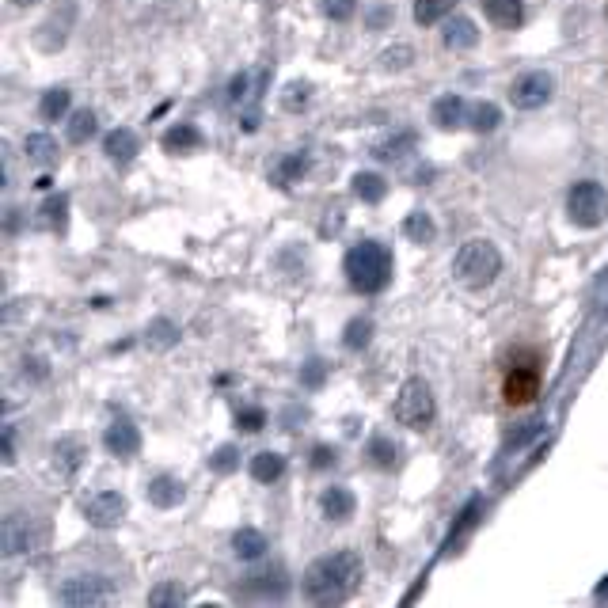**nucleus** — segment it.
<instances>
[{"instance_id": "obj_40", "label": "nucleus", "mask_w": 608, "mask_h": 608, "mask_svg": "<svg viewBox=\"0 0 608 608\" xmlns=\"http://www.w3.org/2000/svg\"><path fill=\"white\" fill-rule=\"evenodd\" d=\"M308 384H312V388H316V384H323V365L320 361H308Z\"/></svg>"}, {"instance_id": "obj_18", "label": "nucleus", "mask_w": 608, "mask_h": 608, "mask_svg": "<svg viewBox=\"0 0 608 608\" xmlns=\"http://www.w3.org/2000/svg\"><path fill=\"white\" fill-rule=\"evenodd\" d=\"M251 475L259 483H278L285 475V456L282 453H255L251 456Z\"/></svg>"}, {"instance_id": "obj_36", "label": "nucleus", "mask_w": 608, "mask_h": 608, "mask_svg": "<svg viewBox=\"0 0 608 608\" xmlns=\"http://www.w3.org/2000/svg\"><path fill=\"white\" fill-rule=\"evenodd\" d=\"M209 468H217V472H232V468H236V449H232V445L217 449V453L209 456Z\"/></svg>"}, {"instance_id": "obj_33", "label": "nucleus", "mask_w": 608, "mask_h": 608, "mask_svg": "<svg viewBox=\"0 0 608 608\" xmlns=\"http://www.w3.org/2000/svg\"><path fill=\"white\" fill-rule=\"evenodd\" d=\"M65 198H50L46 206H42V217H46V225L50 228H65Z\"/></svg>"}, {"instance_id": "obj_24", "label": "nucleus", "mask_w": 608, "mask_h": 608, "mask_svg": "<svg viewBox=\"0 0 608 608\" xmlns=\"http://www.w3.org/2000/svg\"><path fill=\"white\" fill-rule=\"evenodd\" d=\"M498 122H502V111H498L494 103H472V107H468V126H472V130L491 133Z\"/></svg>"}, {"instance_id": "obj_8", "label": "nucleus", "mask_w": 608, "mask_h": 608, "mask_svg": "<svg viewBox=\"0 0 608 608\" xmlns=\"http://www.w3.org/2000/svg\"><path fill=\"white\" fill-rule=\"evenodd\" d=\"M551 92H555V80L548 73H525L510 84V103L517 111H536L548 103Z\"/></svg>"}, {"instance_id": "obj_25", "label": "nucleus", "mask_w": 608, "mask_h": 608, "mask_svg": "<svg viewBox=\"0 0 608 608\" xmlns=\"http://www.w3.org/2000/svg\"><path fill=\"white\" fill-rule=\"evenodd\" d=\"M456 8V0H415V23L430 27L437 19H445Z\"/></svg>"}, {"instance_id": "obj_10", "label": "nucleus", "mask_w": 608, "mask_h": 608, "mask_svg": "<svg viewBox=\"0 0 608 608\" xmlns=\"http://www.w3.org/2000/svg\"><path fill=\"white\" fill-rule=\"evenodd\" d=\"M61 601L65 605H99V601H107V586H103V578L80 574V578H73L69 586L61 589Z\"/></svg>"}, {"instance_id": "obj_17", "label": "nucleus", "mask_w": 608, "mask_h": 608, "mask_svg": "<svg viewBox=\"0 0 608 608\" xmlns=\"http://www.w3.org/2000/svg\"><path fill=\"white\" fill-rule=\"evenodd\" d=\"M137 149H141V141H137V133L130 130H114L107 133V141H103V152L111 156L114 164H130L133 156H137Z\"/></svg>"}, {"instance_id": "obj_1", "label": "nucleus", "mask_w": 608, "mask_h": 608, "mask_svg": "<svg viewBox=\"0 0 608 608\" xmlns=\"http://www.w3.org/2000/svg\"><path fill=\"white\" fill-rule=\"evenodd\" d=\"M361 578H365V567H361L358 551H331L304 570V597L312 605H339L358 593Z\"/></svg>"}, {"instance_id": "obj_37", "label": "nucleus", "mask_w": 608, "mask_h": 608, "mask_svg": "<svg viewBox=\"0 0 608 608\" xmlns=\"http://www.w3.org/2000/svg\"><path fill=\"white\" fill-rule=\"evenodd\" d=\"M411 145H415V137H411V133H403L399 141H388V145H380L377 156H380V160H396L399 149H411Z\"/></svg>"}, {"instance_id": "obj_16", "label": "nucleus", "mask_w": 608, "mask_h": 608, "mask_svg": "<svg viewBox=\"0 0 608 608\" xmlns=\"http://www.w3.org/2000/svg\"><path fill=\"white\" fill-rule=\"evenodd\" d=\"M263 84H266V69H247V73L232 76L228 99H232V103H255V95H259Z\"/></svg>"}, {"instance_id": "obj_32", "label": "nucleus", "mask_w": 608, "mask_h": 608, "mask_svg": "<svg viewBox=\"0 0 608 608\" xmlns=\"http://www.w3.org/2000/svg\"><path fill=\"white\" fill-rule=\"evenodd\" d=\"M54 456H57V472L73 475L76 464H80V445H73V441H61V445L54 449Z\"/></svg>"}, {"instance_id": "obj_13", "label": "nucleus", "mask_w": 608, "mask_h": 608, "mask_svg": "<svg viewBox=\"0 0 608 608\" xmlns=\"http://www.w3.org/2000/svg\"><path fill=\"white\" fill-rule=\"evenodd\" d=\"M183 498H187V487H183L175 475H156L149 483V502L160 506V510H175Z\"/></svg>"}, {"instance_id": "obj_22", "label": "nucleus", "mask_w": 608, "mask_h": 608, "mask_svg": "<svg viewBox=\"0 0 608 608\" xmlns=\"http://www.w3.org/2000/svg\"><path fill=\"white\" fill-rule=\"evenodd\" d=\"M232 551H236L240 559H259L266 551V536L259 529H240L232 536Z\"/></svg>"}, {"instance_id": "obj_42", "label": "nucleus", "mask_w": 608, "mask_h": 608, "mask_svg": "<svg viewBox=\"0 0 608 608\" xmlns=\"http://www.w3.org/2000/svg\"><path fill=\"white\" fill-rule=\"evenodd\" d=\"M597 601H608V578H605V586L597 589Z\"/></svg>"}, {"instance_id": "obj_39", "label": "nucleus", "mask_w": 608, "mask_h": 608, "mask_svg": "<svg viewBox=\"0 0 608 608\" xmlns=\"http://www.w3.org/2000/svg\"><path fill=\"white\" fill-rule=\"evenodd\" d=\"M171 601H179V597H175V586L156 589V593L149 597V605H171Z\"/></svg>"}, {"instance_id": "obj_5", "label": "nucleus", "mask_w": 608, "mask_h": 608, "mask_svg": "<svg viewBox=\"0 0 608 608\" xmlns=\"http://www.w3.org/2000/svg\"><path fill=\"white\" fill-rule=\"evenodd\" d=\"M396 418L411 430H426L434 422V392L426 380H407L396 396Z\"/></svg>"}, {"instance_id": "obj_30", "label": "nucleus", "mask_w": 608, "mask_h": 608, "mask_svg": "<svg viewBox=\"0 0 608 608\" xmlns=\"http://www.w3.org/2000/svg\"><path fill=\"white\" fill-rule=\"evenodd\" d=\"M308 99H312V84H304V80H293V84H285L282 88L285 111H304V107H308Z\"/></svg>"}, {"instance_id": "obj_4", "label": "nucleus", "mask_w": 608, "mask_h": 608, "mask_svg": "<svg viewBox=\"0 0 608 608\" xmlns=\"http://www.w3.org/2000/svg\"><path fill=\"white\" fill-rule=\"evenodd\" d=\"M567 213L574 225L597 228L608 217V190L601 187V183H593V179L574 183L567 194Z\"/></svg>"}, {"instance_id": "obj_26", "label": "nucleus", "mask_w": 608, "mask_h": 608, "mask_svg": "<svg viewBox=\"0 0 608 608\" xmlns=\"http://www.w3.org/2000/svg\"><path fill=\"white\" fill-rule=\"evenodd\" d=\"M301 171H308V156H304V152H293V156H285L282 164L274 168V175H270V179H274L278 187H289V183H293Z\"/></svg>"}, {"instance_id": "obj_14", "label": "nucleus", "mask_w": 608, "mask_h": 608, "mask_svg": "<svg viewBox=\"0 0 608 608\" xmlns=\"http://www.w3.org/2000/svg\"><path fill=\"white\" fill-rule=\"evenodd\" d=\"M320 510L327 521H350L354 517V494H350V487H327L320 498Z\"/></svg>"}, {"instance_id": "obj_11", "label": "nucleus", "mask_w": 608, "mask_h": 608, "mask_svg": "<svg viewBox=\"0 0 608 608\" xmlns=\"http://www.w3.org/2000/svg\"><path fill=\"white\" fill-rule=\"evenodd\" d=\"M103 445L114 456H133L141 449V434H137V426H133L130 418H118V422H111V430L103 434Z\"/></svg>"}, {"instance_id": "obj_7", "label": "nucleus", "mask_w": 608, "mask_h": 608, "mask_svg": "<svg viewBox=\"0 0 608 608\" xmlns=\"http://www.w3.org/2000/svg\"><path fill=\"white\" fill-rule=\"evenodd\" d=\"M0 544H4V555H27V551H38L46 544V532L38 529L31 517L12 513L0 529Z\"/></svg>"}, {"instance_id": "obj_31", "label": "nucleus", "mask_w": 608, "mask_h": 608, "mask_svg": "<svg viewBox=\"0 0 608 608\" xmlns=\"http://www.w3.org/2000/svg\"><path fill=\"white\" fill-rule=\"evenodd\" d=\"M27 156H31L35 164H54L57 145L46 137V133H31V137H27Z\"/></svg>"}, {"instance_id": "obj_12", "label": "nucleus", "mask_w": 608, "mask_h": 608, "mask_svg": "<svg viewBox=\"0 0 608 608\" xmlns=\"http://www.w3.org/2000/svg\"><path fill=\"white\" fill-rule=\"evenodd\" d=\"M483 12L502 31H517L525 23V4L521 0H483Z\"/></svg>"}, {"instance_id": "obj_20", "label": "nucleus", "mask_w": 608, "mask_h": 608, "mask_svg": "<svg viewBox=\"0 0 608 608\" xmlns=\"http://www.w3.org/2000/svg\"><path fill=\"white\" fill-rule=\"evenodd\" d=\"M403 236H407L411 244H422V247H426V244H430V240L437 236L434 217H430V213H422V209H415V213H411V217L403 221Z\"/></svg>"}, {"instance_id": "obj_9", "label": "nucleus", "mask_w": 608, "mask_h": 608, "mask_svg": "<svg viewBox=\"0 0 608 608\" xmlns=\"http://www.w3.org/2000/svg\"><path fill=\"white\" fill-rule=\"evenodd\" d=\"M84 517L92 521L95 529H114V525L126 517V498L118 491H99L92 502L84 506Z\"/></svg>"}, {"instance_id": "obj_43", "label": "nucleus", "mask_w": 608, "mask_h": 608, "mask_svg": "<svg viewBox=\"0 0 608 608\" xmlns=\"http://www.w3.org/2000/svg\"><path fill=\"white\" fill-rule=\"evenodd\" d=\"M16 8H31V4H38V0H12Z\"/></svg>"}, {"instance_id": "obj_23", "label": "nucleus", "mask_w": 608, "mask_h": 608, "mask_svg": "<svg viewBox=\"0 0 608 608\" xmlns=\"http://www.w3.org/2000/svg\"><path fill=\"white\" fill-rule=\"evenodd\" d=\"M202 145V137H198V130L194 126H171L168 133H164V149L168 152H190V149H198Z\"/></svg>"}, {"instance_id": "obj_35", "label": "nucleus", "mask_w": 608, "mask_h": 608, "mask_svg": "<svg viewBox=\"0 0 608 608\" xmlns=\"http://www.w3.org/2000/svg\"><path fill=\"white\" fill-rule=\"evenodd\" d=\"M236 422H240V430H244V434H259V430L266 426V415L263 411H255V407H247V411L236 415Z\"/></svg>"}, {"instance_id": "obj_3", "label": "nucleus", "mask_w": 608, "mask_h": 608, "mask_svg": "<svg viewBox=\"0 0 608 608\" xmlns=\"http://www.w3.org/2000/svg\"><path fill=\"white\" fill-rule=\"evenodd\" d=\"M498 270H502V255H498V247L491 240H468V244L456 251V263H453V274L460 285H468V289H483V285H491L498 278Z\"/></svg>"}, {"instance_id": "obj_38", "label": "nucleus", "mask_w": 608, "mask_h": 608, "mask_svg": "<svg viewBox=\"0 0 608 608\" xmlns=\"http://www.w3.org/2000/svg\"><path fill=\"white\" fill-rule=\"evenodd\" d=\"M373 456H377L380 468H392V464H396V456H399V449H392L388 441H373Z\"/></svg>"}, {"instance_id": "obj_41", "label": "nucleus", "mask_w": 608, "mask_h": 608, "mask_svg": "<svg viewBox=\"0 0 608 608\" xmlns=\"http://www.w3.org/2000/svg\"><path fill=\"white\" fill-rule=\"evenodd\" d=\"M316 460H312V464H316V468H327V464H331V449H327V445H320V449H316Z\"/></svg>"}, {"instance_id": "obj_6", "label": "nucleus", "mask_w": 608, "mask_h": 608, "mask_svg": "<svg viewBox=\"0 0 608 608\" xmlns=\"http://www.w3.org/2000/svg\"><path fill=\"white\" fill-rule=\"evenodd\" d=\"M502 396H506V403H513V407H525V403H532V399L540 396V358H536V354H525V358H517L510 369H506Z\"/></svg>"}, {"instance_id": "obj_34", "label": "nucleus", "mask_w": 608, "mask_h": 608, "mask_svg": "<svg viewBox=\"0 0 608 608\" xmlns=\"http://www.w3.org/2000/svg\"><path fill=\"white\" fill-rule=\"evenodd\" d=\"M323 12L335 23H346V19L354 16V0H323Z\"/></svg>"}, {"instance_id": "obj_19", "label": "nucleus", "mask_w": 608, "mask_h": 608, "mask_svg": "<svg viewBox=\"0 0 608 608\" xmlns=\"http://www.w3.org/2000/svg\"><path fill=\"white\" fill-rule=\"evenodd\" d=\"M475 42H479V31H475L472 19L456 16L453 23L445 27V46H449V50H472Z\"/></svg>"}, {"instance_id": "obj_27", "label": "nucleus", "mask_w": 608, "mask_h": 608, "mask_svg": "<svg viewBox=\"0 0 608 608\" xmlns=\"http://www.w3.org/2000/svg\"><path fill=\"white\" fill-rule=\"evenodd\" d=\"M65 111H69V92H65V88H50V92L42 95V103H38V114H42L46 122L61 118Z\"/></svg>"}, {"instance_id": "obj_29", "label": "nucleus", "mask_w": 608, "mask_h": 608, "mask_svg": "<svg viewBox=\"0 0 608 608\" xmlns=\"http://www.w3.org/2000/svg\"><path fill=\"white\" fill-rule=\"evenodd\" d=\"M95 114L92 111H76L73 118H69V141L73 145H84V141H92V133H95Z\"/></svg>"}, {"instance_id": "obj_15", "label": "nucleus", "mask_w": 608, "mask_h": 608, "mask_svg": "<svg viewBox=\"0 0 608 608\" xmlns=\"http://www.w3.org/2000/svg\"><path fill=\"white\" fill-rule=\"evenodd\" d=\"M434 122L441 130H456V126H464L468 122V103L460 99V95H441L434 103Z\"/></svg>"}, {"instance_id": "obj_21", "label": "nucleus", "mask_w": 608, "mask_h": 608, "mask_svg": "<svg viewBox=\"0 0 608 608\" xmlns=\"http://www.w3.org/2000/svg\"><path fill=\"white\" fill-rule=\"evenodd\" d=\"M354 194H358L361 202L377 206V202H384V194H388V183H384L380 175H373V171H361V175H354Z\"/></svg>"}, {"instance_id": "obj_2", "label": "nucleus", "mask_w": 608, "mask_h": 608, "mask_svg": "<svg viewBox=\"0 0 608 608\" xmlns=\"http://www.w3.org/2000/svg\"><path fill=\"white\" fill-rule=\"evenodd\" d=\"M346 278L358 293H380L392 282V251L377 240H361L346 251Z\"/></svg>"}, {"instance_id": "obj_28", "label": "nucleus", "mask_w": 608, "mask_h": 608, "mask_svg": "<svg viewBox=\"0 0 608 608\" xmlns=\"http://www.w3.org/2000/svg\"><path fill=\"white\" fill-rule=\"evenodd\" d=\"M342 339H346V346H350V350H365V346H369V339H373V323L365 320V316L350 320V323H346V331H342Z\"/></svg>"}]
</instances>
